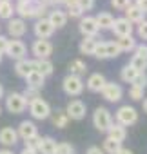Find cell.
<instances>
[{
    "label": "cell",
    "instance_id": "cell-10",
    "mask_svg": "<svg viewBox=\"0 0 147 154\" xmlns=\"http://www.w3.org/2000/svg\"><path fill=\"white\" fill-rule=\"evenodd\" d=\"M26 53H27V47L22 40H9L8 44V49H6V54L13 60H22L26 58Z\"/></svg>",
    "mask_w": 147,
    "mask_h": 154
},
{
    "label": "cell",
    "instance_id": "cell-5",
    "mask_svg": "<svg viewBox=\"0 0 147 154\" xmlns=\"http://www.w3.org/2000/svg\"><path fill=\"white\" fill-rule=\"evenodd\" d=\"M29 112H31V116L35 120H47L51 116V105L45 100L38 98V100L29 103Z\"/></svg>",
    "mask_w": 147,
    "mask_h": 154
},
{
    "label": "cell",
    "instance_id": "cell-4",
    "mask_svg": "<svg viewBox=\"0 0 147 154\" xmlns=\"http://www.w3.org/2000/svg\"><path fill=\"white\" fill-rule=\"evenodd\" d=\"M27 107V102L24 100V96L20 93H9L8 98H6V109L11 112V114H20L24 112Z\"/></svg>",
    "mask_w": 147,
    "mask_h": 154
},
{
    "label": "cell",
    "instance_id": "cell-28",
    "mask_svg": "<svg viewBox=\"0 0 147 154\" xmlns=\"http://www.w3.org/2000/svg\"><path fill=\"white\" fill-rule=\"evenodd\" d=\"M138 76V71L131 65V63H127V65H124L122 67V71H120V78H122V82H125V84H133V80Z\"/></svg>",
    "mask_w": 147,
    "mask_h": 154
},
{
    "label": "cell",
    "instance_id": "cell-46",
    "mask_svg": "<svg viewBox=\"0 0 147 154\" xmlns=\"http://www.w3.org/2000/svg\"><path fill=\"white\" fill-rule=\"evenodd\" d=\"M8 44H9V40H8V36H4V35H0V54H6V49H8Z\"/></svg>",
    "mask_w": 147,
    "mask_h": 154
},
{
    "label": "cell",
    "instance_id": "cell-43",
    "mask_svg": "<svg viewBox=\"0 0 147 154\" xmlns=\"http://www.w3.org/2000/svg\"><path fill=\"white\" fill-rule=\"evenodd\" d=\"M38 143H40V136H35V138H31V140H26V141H24V149L36 150V149H38Z\"/></svg>",
    "mask_w": 147,
    "mask_h": 154
},
{
    "label": "cell",
    "instance_id": "cell-19",
    "mask_svg": "<svg viewBox=\"0 0 147 154\" xmlns=\"http://www.w3.org/2000/svg\"><path fill=\"white\" fill-rule=\"evenodd\" d=\"M15 13H18V18H35V4L33 2H18L15 6Z\"/></svg>",
    "mask_w": 147,
    "mask_h": 154
},
{
    "label": "cell",
    "instance_id": "cell-7",
    "mask_svg": "<svg viewBox=\"0 0 147 154\" xmlns=\"http://www.w3.org/2000/svg\"><path fill=\"white\" fill-rule=\"evenodd\" d=\"M31 51H33V54H35L36 60H47L51 56V53H53V44L49 40H40L38 38V40L33 42Z\"/></svg>",
    "mask_w": 147,
    "mask_h": 154
},
{
    "label": "cell",
    "instance_id": "cell-31",
    "mask_svg": "<svg viewBox=\"0 0 147 154\" xmlns=\"http://www.w3.org/2000/svg\"><path fill=\"white\" fill-rule=\"evenodd\" d=\"M67 123H69V118H67L65 111H56V114L53 116V125L56 129H65Z\"/></svg>",
    "mask_w": 147,
    "mask_h": 154
},
{
    "label": "cell",
    "instance_id": "cell-18",
    "mask_svg": "<svg viewBox=\"0 0 147 154\" xmlns=\"http://www.w3.org/2000/svg\"><path fill=\"white\" fill-rule=\"evenodd\" d=\"M31 71H35V60H29V58L17 60V63H15V72H17L18 76L26 78Z\"/></svg>",
    "mask_w": 147,
    "mask_h": 154
},
{
    "label": "cell",
    "instance_id": "cell-13",
    "mask_svg": "<svg viewBox=\"0 0 147 154\" xmlns=\"http://www.w3.org/2000/svg\"><path fill=\"white\" fill-rule=\"evenodd\" d=\"M26 31H27L26 20H22V18H11V20H8V33H9L13 38L24 36Z\"/></svg>",
    "mask_w": 147,
    "mask_h": 154
},
{
    "label": "cell",
    "instance_id": "cell-6",
    "mask_svg": "<svg viewBox=\"0 0 147 154\" xmlns=\"http://www.w3.org/2000/svg\"><path fill=\"white\" fill-rule=\"evenodd\" d=\"M86 112H87V107L78 98L77 100H71L67 103V107H65V114H67L69 120H82V118H86Z\"/></svg>",
    "mask_w": 147,
    "mask_h": 154
},
{
    "label": "cell",
    "instance_id": "cell-54",
    "mask_svg": "<svg viewBox=\"0 0 147 154\" xmlns=\"http://www.w3.org/2000/svg\"><path fill=\"white\" fill-rule=\"evenodd\" d=\"M143 111L147 112V98H143Z\"/></svg>",
    "mask_w": 147,
    "mask_h": 154
},
{
    "label": "cell",
    "instance_id": "cell-14",
    "mask_svg": "<svg viewBox=\"0 0 147 154\" xmlns=\"http://www.w3.org/2000/svg\"><path fill=\"white\" fill-rule=\"evenodd\" d=\"M17 134H18V138H22L26 141V140H31V138L38 136V129H36V125L33 122L24 120V122H20V125L17 129Z\"/></svg>",
    "mask_w": 147,
    "mask_h": 154
},
{
    "label": "cell",
    "instance_id": "cell-25",
    "mask_svg": "<svg viewBox=\"0 0 147 154\" xmlns=\"http://www.w3.org/2000/svg\"><path fill=\"white\" fill-rule=\"evenodd\" d=\"M95 20H96V24H98L100 29H111L113 24H114V17H113L111 13H107V11L98 13V15L95 17Z\"/></svg>",
    "mask_w": 147,
    "mask_h": 154
},
{
    "label": "cell",
    "instance_id": "cell-20",
    "mask_svg": "<svg viewBox=\"0 0 147 154\" xmlns=\"http://www.w3.org/2000/svg\"><path fill=\"white\" fill-rule=\"evenodd\" d=\"M125 11V17L124 18H127L131 24H140V22H143L145 20V13L138 8V6H134V4H131L127 9H124Z\"/></svg>",
    "mask_w": 147,
    "mask_h": 154
},
{
    "label": "cell",
    "instance_id": "cell-36",
    "mask_svg": "<svg viewBox=\"0 0 147 154\" xmlns=\"http://www.w3.org/2000/svg\"><path fill=\"white\" fill-rule=\"evenodd\" d=\"M131 65H133L138 72H145V69H147V60L138 58V56H133V58H131Z\"/></svg>",
    "mask_w": 147,
    "mask_h": 154
},
{
    "label": "cell",
    "instance_id": "cell-29",
    "mask_svg": "<svg viewBox=\"0 0 147 154\" xmlns=\"http://www.w3.org/2000/svg\"><path fill=\"white\" fill-rule=\"evenodd\" d=\"M96 38H91V36H84V40L80 42V53L82 54H93L95 53V47H96Z\"/></svg>",
    "mask_w": 147,
    "mask_h": 154
},
{
    "label": "cell",
    "instance_id": "cell-58",
    "mask_svg": "<svg viewBox=\"0 0 147 154\" xmlns=\"http://www.w3.org/2000/svg\"><path fill=\"white\" fill-rule=\"evenodd\" d=\"M0 62H2V54H0Z\"/></svg>",
    "mask_w": 147,
    "mask_h": 154
},
{
    "label": "cell",
    "instance_id": "cell-47",
    "mask_svg": "<svg viewBox=\"0 0 147 154\" xmlns=\"http://www.w3.org/2000/svg\"><path fill=\"white\" fill-rule=\"evenodd\" d=\"M134 6H138L143 13H147V0H136V4Z\"/></svg>",
    "mask_w": 147,
    "mask_h": 154
},
{
    "label": "cell",
    "instance_id": "cell-45",
    "mask_svg": "<svg viewBox=\"0 0 147 154\" xmlns=\"http://www.w3.org/2000/svg\"><path fill=\"white\" fill-rule=\"evenodd\" d=\"M138 36L142 40H147V20H143V22L138 24Z\"/></svg>",
    "mask_w": 147,
    "mask_h": 154
},
{
    "label": "cell",
    "instance_id": "cell-32",
    "mask_svg": "<svg viewBox=\"0 0 147 154\" xmlns=\"http://www.w3.org/2000/svg\"><path fill=\"white\" fill-rule=\"evenodd\" d=\"M13 15H15V6L11 2H2V4H0V18L11 20Z\"/></svg>",
    "mask_w": 147,
    "mask_h": 154
},
{
    "label": "cell",
    "instance_id": "cell-12",
    "mask_svg": "<svg viewBox=\"0 0 147 154\" xmlns=\"http://www.w3.org/2000/svg\"><path fill=\"white\" fill-rule=\"evenodd\" d=\"M33 29H35V35H36L40 40H47V38H51L53 33H55V27L49 24L47 18H40V20H36V24H35Z\"/></svg>",
    "mask_w": 147,
    "mask_h": 154
},
{
    "label": "cell",
    "instance_id": "cell-41",
    "mask_svg": "<svg viewBox=\"0 0 147 154\" xmlns=\"http://www.w3.org/2000/svg\"><path fill=\"white\" fill-rule=\"evenodd\" d=\"M133 56H138V58L147 60V45H145V44H136V47H134V54H133Z\"/></svg>",
    "mask_w": 147,
    "mask_h": 154
},
{
    "label": "cell",
    "instance_id": "cell-34",
    "mask_svg": "<svg viewBox=\"0 0 147 154\" xmlns=\"http://www.w3.org/2000/svg\"><path fill=\"white\" fill-rule=\"evenodd\" d=\"M55 154H75V147L67 141H62V143H56V149H55Z\"/></svg>",
    "mask_w": 147,
    "mask_h": 154
},
{
    "label": "cell",
    "instance_id": "cell-42",
    "mask_svg": "<svg viewBox=\"0 0 147 154\" xmlns=\"http://www.w3.org/2000/svg\"><path fill=\"white\" fill-rule=\"evenodd\" d=\"M131 4H133L131 0H111V6H113L114 9H120V11L127 9V8H129Z\"/></svg>",
    "mask_w": 147,
    "mask_h": 154
},
{
    "label": "cell",
    "instance_id": "cell-17",
    "mask_svg": "<svg viewBox=\"0 0 147 154\" xmlns=\"http://www.w3.org/2000/svg\"><path fill=\"white\" fill-rule=\"evenodd\" d=\"M47 20H49V24H51L55 29H60V27H64V26L67 24V15H65V11L53 9V11L47 13Z\"/></svg>",
    "mask_w": 147,
    "mask_h": 154
},
{
    "label": "cell",
    "instance_id": "cell-2",
    "mask_svg": "<svg viewBox=\"0 0 147 154\" xmlns=\"http://www.w3.org/2000/svg\"><path fill=\"white\" fill-rule=\"evenodd\" d=\"M62 87H64V93L67 96H80L82 91H84V80L78 78V76L67 74L62 82Z\"/></svg>",
    "mask_w": 147,
    "mask_h": 154
},
{
    "label": "cell",
    "instance_id": "cell-9",
    "mask_svg": "<svg viewBox=\"0 0 147 154\" xmlns=\"http://www.w3.org/2000/svg\"><path fill=\"white\" fill-rule=\"evenodd\" d=\"M78 29H80V33L84 36H91V38H95L98 35V31H100L95 17H82L80 18V24H78Z\"/></svg>",
    "mask_w": 147,
    "mask_h": 154
},
{
    "label": "cell",
    "instance_id": "cell-33",
    "mask_svg": "<svg viewBox=\"0 0 147 154\" xmlns=\"http://www.w3.org/2000/svg\"><path fill=\"white\" fill-rule=\"evenodd\" d=\"M20 94L24 96V100L27 102V105H29L31 102H35V100H38V98H40L38 89H33V87H26V91H24V93H20Z\"/></svg>",
    "mask_w": 147,
    "mask_h": 154
},
{
    "label": "cell",
    "instance_id": "cell-1",
    "mask_svg": "<svg viewBox=\"0 0 147 154\" xmlns=\"http://www.w3.org/2000/svg\"><path fill=\"white\" fill-rule=\"evenodd\" d=\"M93 123H95L96 131L107 132L109 127L113 125V116H111L109 109H105V107H96V111L93 112Z\"/></svg>",
    "mask_w": 147,
    "mask_h": 154
},
{
    "label": "cell",
    "instance_id": "cell-40",
    "mask_svg": "<svg viewBox=\"0 0 147 154\" xmlns=\"http://www.w3.org/2000/svg\"><path fill=\"white\" fill-rule=\"evenodd\" d=\"M131 85H136V87H140V89H145V87H147V74H145V72H138V76L133 80Z\"/></svg>",
    "mask_w": 147,
    "mask_h": 154
},
{
    "label": "cell",
    "instance_id": "cell-59",
    "mask_svg": "<svg viewBox=\"0 0 147 154\" xmlns=\"http://www.w3.org/2000/svg\"><path fill=\"white\" fill-rule=\"evenodd\" d=\"M0 114H2V107H0Z\"/></svg>",
    "mask_w": 147,
    "mask_h": 154
},
{
    "label": "cell",
    "instance_id": "cell-21",
    "mask_svg": "<svg viewBox=\"0 0 147 154\" xmlns=\"http://www.w3.org/2000/svg\"><path fill=\"white\" fill-rule=\"evenodd\" d=\"M55 149H56V141L51 136H40V143L36 149L38 154H55Z\"/></svg>",
    "mask_w": 147,
    "mask_h": 154
},
{
    "label": "cell",
    "instance_id": "cell-24",
    "mask_svg": "<svg viewBox=\"0 0 147 154\" xmlns=\"http://www.w3.org/2000/svg\"><path fill=\"white\" fill-rule=\"evenodd\" d=\"M44 82H45V76H42L38 71H31V72L26 76V84H27V87L38 89V91L44 87Z\"/></svg>",
    "mask_w": 147,
    "mask_h": 154
},
{
    "label": "cell",
    "instance_id": "cell-49",
    "mask_svg": "<svg viewBox=\"0 0 147 154\" xmlns=\"http://www.w3.org/2000/svg\"><path fill=\"white\" fill-rule=\"evenodd\" d=\"M42 2H44L47 8H49V6H55V8H56V6H60V4H62V0H42Z\"/></svg>",
    "mask_w": 147,
    "mask_h": 154
},
{
    "label": "cell",
    "instance_id": "cell-3",
    "mask_svg": "<svg viewBox=\"0 0 147 154\" xmlns=\"http://www.w3.org/2000/svg\"><path fill=\"white\" fill-rule=\"evenodd\" d=\"M138 122V112L134 107L131 105H122L118 111H116V123L124 125V127H129L133 123Z\"/></svg>",
    "mask_w": 147,
    "mask_h": 154
},
{
    "label": "cell",
    "instance_id": "cell-23",
    "mask_svg": "<svg viewBox=\"0 0 147 154\" xmlns=\"http://www.w3.org/2000/svg\"><path fill=\"white\" fill-rule=\"evenodd\" d=\"M67 69H69V74H73V76H78V78H82V76L87 72V65H86V62L84 60H71L69 62V65H67Z\"/></svg>",
    "mask_w": 147,
    "mask_h": 154
},
{
    "label": "cell",
    "instance_id": "cell-37",
    "mask_svg": "<svg viewBox=\"0 0 147 154\" xmlns=\"http://www.w3.org/2000/svg\"><path fill=\"white\" fill-rule=\"evenodd\" d=\"M143 91H145V89H140V87H136V85H131V89H129V98L134 100V102L143 100V98H145V96H143Z\"/></svg>",
    "mask_w": 147,
    "mask_h": 154
},
{
    "label": "cell",
    "instance_id": "cell-27",
    "mask_svg": "<svg viewBox=\"0 0 147 154\" xmlns=\"http://www.w3.org/2000/svg\"><path fill=\"white\" fill-rule=\"evenodd\" d=\"M35 71H38L42 76H49L53 74L55 67H53V62L47 58V60H35Z\"/></svg>",
    "mask_w": 147,
    "mask_h": 154
},
{
    "label": "cell",
    "instance_id": "cell-44",
    "mask_svg": "<svg viewBox=\"0 0 147 154\" xmlns=\"http://www.w3.org/2000/svg\"><path fill=\"white\" fill-rule=\"evenodd\" d=\"M77 4L82 11H91L95 8V0H77Z\"/></svg>",
    "mask_w": 147,
    "mask_h": 154
},
{
    "label": "cell",
    "instance_id": "cell-55",
    "mask_svg": "<svg viewBox=\"0 0 147 154\" xmlns=\"http://www.w3.org/2000/svg\"><path fill=\"white\" fill-rule=\"evenodd\" d=\"M4 96V87H2V84H0V98Z\"/></svg>",
    "mask_w": 147,
    "mask_h": 154
},
{
    "label": "cell",
    "instance_id": "cell-22",
    "mask_svg": "<svg viewBox=\"0 0 147 154\" xmlns=\"http://www.w3.org/2000/svg\"><path fill=\"white\" fill-rule=\"evenodd\" d=\"M107 136H109L111 140H114V141L122 143V141L127 138V131H125V127H124V125H120V123H114V122H113V125H111V127H109V131H107Z\"/></svg>",
    "mask_w": 147,
    "mask_h": 154
},
{
    "label": "cell",
    "instance_id": "cell-52",
    "mask_svg": "<svg viewBox=\"0 0 147 154\" xmlns=\"http://www.w3.org/2000/svg\"><path fill=\"white\" fill-rule=\"evenodd\" d=\"M62 4H65V6L69 8V6H73V4H77V0H62Z\"/></svg>",
    "mask_w": 147,
    "mask_h": 154
},
{
    "label": "cell",
    "instance_id": "cell-15",
    "mask_svg": "<svg viewBox=\"0 0 147 154\" xmlns=\"http://www.w3.org/2000/svg\"><path fill=\"white\" fill-rule=\"evenodd\" d=\"M105 84H107V80H105V76L102 72H93L87 78V82H86V87L91 93H102V89H104Z\"/></svg>",
    "mask_w": 147,
    "mask_h": 154
},
{
    "label": "cell",
    "instance_id": "cell-30",
    "mask_svg": "<svg viewBox=\"0 0 147 154\" xmlns=\"http://www.w3.org/2000/svg\"><path fill=\"white\" fill-rule=\"evenodd\" d=\"M120 149H122V143H118V141L111 140L109 136L104 140V147H102V150H104L105 154H116Z\"/></svg>",
    "mask_w": 147,
    "mask_h": 154
},
{
    "label": "cell",
    "instance_id": "cell-48",
    "mask_svg": "<svg viewBox=\"0 0 147 154\" xmlns=\"http://www.w3.org/2000/svg\"><path fill=\"white\" fill-rule=\"evenodd\" d=\"M86 154H105V152H104V150H102L100 147H89Z\"/></svg>",
    "mask_w": 147,
    "mask_h": 154
},
{
    "label": "cell",
    "instance_id": "cell-38",
    "mask_svg": "<svg viewBox=\"0 0 147 154\" xmlns=\"http://www.w3.org/2000/svg\"><path fill=\"white\" fill-rule=\"evenodd\" d=\"M67 18L71 17V18H82V15H84V11L78 8V4H73V6H69L67 8Z\"/></svg>",
    "mask_w": 147,
    "mask_h": 154
},
{
    "label": "cell",
    "instance_id": "cell-57",
    "mask_svg": "<svg viewBox=\"0 0 147 154\" xmlns=\"http://www.w3.org/2000/svg\"><path fill=\"white\" fill-rule=\"evenodd\" d=\"M2 2H9V0H0V4H2Z\"/></svg>",
    "mask_w": 147,
    "mask_h": 154
},
{
    "label": "cell",
    "instance_id": "cell-11",
    "mask_svg": "<svg viewBox=\"0 0 147 154\" xmlns=\"http://www.w3.org/2000/svg\"><path fill=\"white\" fill-rule=\"evenodd\" d=\"M113 31H114V35L118 36V38H122V36H133V29H134V26L127 20V18H114V24H113V27H111Z\"/></svg>",
    "mask_w": 147,
    "mask_h": 154
},
{
    "label": "cell",
    "instance_id": "cell-39",
    "mask_svg": "<svg viewBox=\"0 0 147 154\" xmlns=\"http://www.w3.org/2000/svg\"><path fill=\"white\" fill-rule=\"evenodd\" d=\"M93 56H96L98 60H105V58H107V53H105V42H98V44H96Z\"/></svg>",
    "mask_w": 147,
    "mask_h": 154
},
{
    "label": "cell",
    "instance_id": "cell-26",
    "mask_svg": "<svg viewBox=\"0 0 147 154\" xmlns=\"http://www.w3.org/2000/svg\"><path fill=\"white\" fill-rule=\"evenodd\" d=\"M114 42H116L120 53H129V51H134V47H136V40L133 36H122Z\"/></svg>",
    "mask_w": 147,
    "mask_h": 154
},
{
    "label": "cell",
    "instance_id": "cell-53",
    "mask_svg": "<svg viewBox=\"0 0 147 154\" xmlns=\"http://www.w3.org/2000/svg\"><path fill=\"white\" fill-rule=\"evenodd\" d=\"M0 154H15L11 149H2V150H0Z\"/></svg>",
    "mask_w": 147,
    "mask_h": 154
},
{
    "label": "cell",
    "instance_id": "cell-51",
    "mask_svg": "<svg viewBox=\"0 0 147 154\" xmlns=\"http://www.w3.org/2000/svg\"><path fill=\"white\" fill-rule=\"evenodd\" d=\"M20 154H38V152H36V150H31V149H22Z\"/></svg>",
    "mask_w": 147,
    "mask_h": 154
},
{
    "label": "cell",
    "instance_id": "cell-35",
    "mask_svg": "<svg viewBox=\"0 0 147 154\" xmlns=\"http://www.w3.org/2000/svg\"><path fill=\"white\" fill-rule=\"evenodd\" d=\"M105 53H107V58H116V56L122 54L114 40H113V42H105Z\"/></svg>",
    "mask_w": 147,
    "mask_h": 154
},
{
    "label": "cell",
    "instance_id": "cell-16",
    "mask_svg": "<svg viewBox=\"0 0 147 154\" xmlns=\"http://www.w3.org/2000/svg\"><path fill=\"white\" fill-rule=\"evenodd\" d=\"M17 141H18L17 129H13V127H2L0 129V143H2L6 149L8 147H15Z\"/></svg>",
    "mask_w": 147,
    "mask_h": 154
},
{
    "label": "cell",
    "instance_id": "cell-50",
    "mask_svg": "<svg viewBox=\"0 0 147 154\" xmlns=\"http://www.w3.org/2000/svg\"><path fill=\"white\" fill-rule=\"evenodd\" d=\"M116 154H134V152H133L131 149H125V147H122V149H120Z\"/></svg>",
    "mask_w": 147,
    "mask_h": 154
},
{
    "label": "cell",
    "instance_id": "cell-8",
    "mask_svg": "<svg viewBox=\"0 0 147 154\" xmlns=\"http://www.w3.org/2000/svg\"><path fill=\"white\" fill-rule=\"evenodd\" d=\"M102 96H104L107 102L116 103V102L122 100V96H124V89H122L118 84H114V82H107V84L104 85V89H102Z\"/></svg>",
    "mask_w": 147,
    "mask_h": 154
},
{
    "label": "cell",
    "instance_id": "cell-56",
    "mask_svg": "<svg viewBox=\"0 0 147 154\" xmlns=\"http://www.w3.org/2000/svg\"><path fill=\"white\" fill-rule=\"evenodd\" d=\"M18 2H31V0H18Z\"/></svg>",
    "mask_w": 147,
    "mask_h": 154
}]
</instances>
